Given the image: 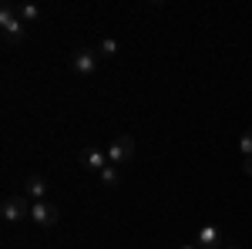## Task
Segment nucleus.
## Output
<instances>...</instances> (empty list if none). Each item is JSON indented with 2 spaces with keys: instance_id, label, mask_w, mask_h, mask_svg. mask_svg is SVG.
I'll list each match as a JSON object with an SVG mask.
<instances>
[{
  "instance_id": "1",
  "label": "nucleus",
  "mask_w": 252,
  "mask_h": 249,
  "mask_svg": "<svg viewBox=\"0 0 252 249\" xmlns=\"http://www.w3.org/2000/svg\"><path fill=\"white\" fill-rule=\"evenodd\" d=\"M0 27H3V40L7 44H20L24 40V20H20L17 14V3H3L0 7Z\"/></svg>"
},
{
  "instance_id": "2",
  "label": "nucleus",
  "mask_w": 252,
  "mask_h": 249,
  "mask_svg": "<svg viewBox=\"0 0 252 249\" xmlns=\"http://www.w3.org/2000/svg\"><path fill=\"white\" fill-rule=\"evenodd\" d=\"M31 206H34V202H27V195L20 192V195H10V199H3V206H0V215H3V222H20V219H27V215H31Z\"/></svg>"
},
{
  "instance_id": "3",
  "label": "nucleus",
  "mask_w": 252,
  "mask_h": 249,
  "mask_svg": "<svg viewBox=\"0 0 252 249\" xmlns=\"http://www.w3.org/2000/svg\"><path fill=\"white\" fill-rule=\"evenodd\" d=\"M97 61H101V54H97V47H78L74 54H71V68L78 71V74L91 77L97 71Z\"/></svg>"
},
{
  "instance_id": "4",
  "label": "nucleus",
  "mask_w": 252,
  "mask_h": 249,
  "mask_svg": "<svg viewBox=\"0 0 252 249\" xmlns=\"http://www.w3.org/2000/svg\"><path fill=\"white\" fill-rule=\"evenodd\" d=\"M131 155H135V138H131V135H118L115 142H111V148H108L111 165H125V162H131Z\"/></svg>"
},
{
  "instance_id": "5",
  "label": "nucleus",
  "mask_w": 252,
  "mask_h": 249,
  "mask_svg": "<svg viewBox=\"0 0 252 249\" xmlns=\"http://www.w3.org/2000/svg\"><path fill=\"white\" fill-rule=\"evenodd\" d=\"M195 246H198V249H222V246H229V243H225L222 229L209 222V226H202V229L195 232Z\"/></svg>"
},
{
  "instance_id": "6",
  "label": "nucleus",
  "mask_w": 252,
  "mask_h": 249,
  "mask_svg": "<svg viewBox=\"0 0 252 249\" xmlns=\"http://www.w3.org/2000/svg\"><path fill=\"white\" fill-rule=\"evenodd\" d=\"M31 219H34L37 226L47 229V226H54V222L61 219V212H58L54 202H34V206H31Z\"/></svg>"
},
{
  "instance_id": "7",
  "label": "nucleus",
  "mask_w": 252,
  "mask_h": 249,
  "mask_svg": "<svg viewBox=\"0 0 252 249\" xmlns=\"http://www.w3.org/2000/svg\"><path fill=\"white\" fill-rule=\"evenodd\" d=\"M81 165L88 169V172H104L108 165H111V158H108V152H101V148H84L81 152Z\"/></svg>"
},
{
  "instance_id": "8",
  "label": "nucleus",
  "mask_w": 252,
  "mask_h": 249,
  "mask_svg": "<svg viewBox=\"0 0 252 249\" xmlns=\"http://www.w3.org/2000/svg\"><path fill=\"white\" fill-rule=\"evenodd\" d=\"M24 195L34 199V202H47V182H44L40 175H31L27 185H24Z\"/></svg>"
},
{
  "instance_id": "9",
  "label": "nucleus",
  "mask_w": 252,
  "mask_h": 249,
  "mask_svg": "<svg viewBox=\"0 0 252 249\" xmlns=\"http://www.w3.org/2000/svg\"><path fill=\"white\" fill-rule=\"evenodd\" d=\"M17 14H20V20H24V24H34V20L40 17V10L34 7V3H17Z\"/></svg>"
},
{
  "instance_id": "10",
  "label": "nucleus",
  "mask_w": 252,
  "mask_h": 249,
  "mask_svg": "<svg viewBox=\"0 0 252 249\" xmlns=\"http://www.w3.org/2000/svg\"><path fill=\"white\" fill-rule=\"evenodd\" d=\"M97 54H101V58H115V54H118V40H115V37H101V44H97Z\"/></svg>"
},
{
  "instance_id": "11",
  "label": "nucleus",
  "mask_w": 252,
  "mask_h": 249,
  "mask_svg": "<svg viewBox=\"0 0 252 249\" xmlns=\"http://www.w3.org/2000/svg\"><path fill=\"white\" fill-rule=\"evenodd\" d=\"M101 182H104L108 189H115L118 182H121V175H118V165H108V169L101 172Z\"/></svg>"
},
{
  "instance_id": "12",
  "label": "nucleus",
  "mask_w": 252,
  "mask_h": 249,
  "mask_svg": "<svg viewBox=\"0 0 252 249\" xmlns=\"http://www.w3.org/2000/svg\"><path fill=\"white\" fill-rule=\"evenodd\" d=\"M239 152L246 155V158H252V128L242 132V138H239Z\"/></svg>"
},
{
  "instance_id": "13",
  "label": "nucleus",
  "mask_w": 252,
  "mask_h": 249,
  "mask_svg": "<svg viewBox=\"0 0 252 249\" xmlns=\"http://www.w3.org/2000/svg\"><path fill=\"white\" fill-rule=\"evenodd\" d=\"M242 169H246V175H252V158H246V165H242Z\"/></svg>"
},
{
  "instance_id": "14",
  "label": "nucleus",
  "mask_w": 252,
  "mask_h": 249,
  "mask_svg": "<svg viewBox=\"0 0 252 249\" xmlns=\"http://www.w3.org/2000/svg\"><path fill=\"white\" fill-rule=\"evenodd\" d=\"M178 249H198V246H195V243H182Z\"/></svg>"
},
{
  "instance_id": "15",
  "label": "nucleus",
  "mask_w": 252,
  "mask_h": 249,
  "mask_svg": "<svg viewBox=\"0 0 252 249\" xmlns=\"http://www.w3.org/2000/svg\"><path fill=\"white\" fill-rule=\"evenodd\" d=\"M222 249H239V246H232V243H229V246H222Z\"/></svg>"
}]
</instances>
